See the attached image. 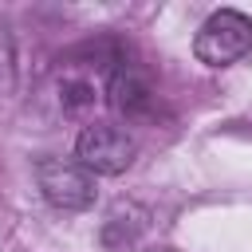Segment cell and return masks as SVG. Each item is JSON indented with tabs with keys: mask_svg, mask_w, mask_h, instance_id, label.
Here are the masks:
<instances>
[{
	"mask_svg": "<svg viewBox=\"0 0 252 252\" xmlns=\"http://www.w3.org/2000/svg\"><path fill=\"white\" fill-rule=\"evenodd\" d=\"M16 87V43H12V28L0 16V94H12Z\"/></svg>",
	"mask_w": 252,
	"mask_h": 252,
	"instance_id": "obj_5",
	"label": "cell"
},
{
	"mask_svg": "<svg viewBox=\"0 0 252 252\" xmlns=\"http://www.w3.org/2000/svg\"><path fill=\"white\" fill-rule=\"evenodd\" d=\"M35 181H39V193L47 197V205H55V209L79 213V209L94 205V173L79 161L39 158L35 161Z\"/></svg>",
	"mask_w": 252,
	"mask_h": 252,
	"instance_id": "obj_2",
	"label": "cell"
},
{
	"mask_svg": "<svg viewBox=\"0 0 252 252\" xmlns=\"http://www.w3.org/2000/svg\"><path fill=\"white\" fill-rule=\"evenodd\" d=\"M106 102H110L122 118H130V122H146V118H154V110H158V94H154L150 79H146L134 63H126V59L110 71Z\"/></svg>",
	"mask_w": 252,
	"mask_h": 252,
	"instance_id": "obj_4",
	"label": "cell"
},
{
	"mask_svg": "<svg viewBox=\"0 0 252 252\" xmlns=\"http://www.w3.org/2000/svg\"><path fill=\"white\" fill-rule=\"evenodd\" d=\"M193 51H197V59L205 67H228V63L244 59L252 51V20L244 12H236V8L213 12L197 32Z\"/></svg>",
	"mask_w": 252,
	"mask_h": 252,
	"instance_id": "obj_1",
	"label": "cell"
},
{
	"mask_svg": "<svg viewBox=\"0 0 252 252\" xmlns=\"http://www.w3.org/2000/svg\"><path fill=\"white\" fill-rule=\"evenodd\" d=\"M75 154H79V165H87L91 173H122L134 161V138L122 126L91 122V126H83Z\"/></svg>",
	"mask_w": 252,
	"mask_h": 252,
	"instance_id": "obj_3",
	"label": "cell"
}]
</instances>
